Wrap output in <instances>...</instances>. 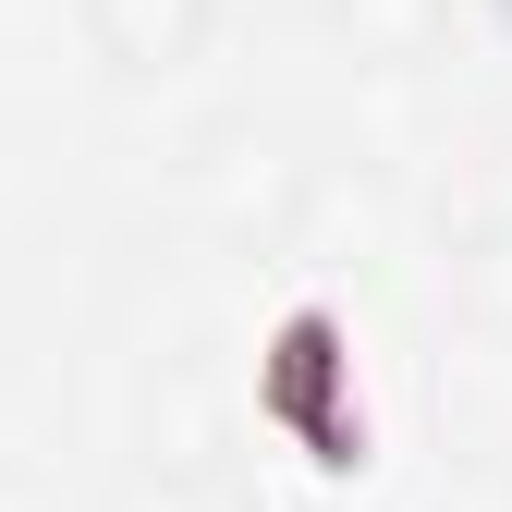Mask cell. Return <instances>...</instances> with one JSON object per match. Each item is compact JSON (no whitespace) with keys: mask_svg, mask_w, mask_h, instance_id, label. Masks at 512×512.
<instances>
[{"mask_svg":"<svg viewBox=\"0 0 512 512\" xmlns=\"http://www.w3.org/2000/svg\"><path fill=\"white\" fill-rule=\"evenodd\" d=\"M256 403H269V427L293 439L317 476H354L366 464V403H354V354H342V317L330 305H293L281 330H269Z\"/></svg>","mask_w":512,"mask_h":512,"instance_id":"cell-1","label":"cell"}]
</instances>
